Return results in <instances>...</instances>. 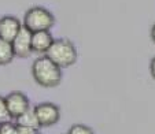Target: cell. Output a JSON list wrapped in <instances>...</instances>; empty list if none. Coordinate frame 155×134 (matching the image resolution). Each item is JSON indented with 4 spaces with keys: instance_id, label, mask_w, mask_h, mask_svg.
Returning a JSON list of instances; mask_svg holds the SVG:
<instances>
[{
    "instance_id": "5b68a950",
    "label": "cell",
    "mask_w": 155,
    "mask_h": 134,
    "mask_svg": "<svg viewBox=\"0 0 155 134\" xmlns=\"http://www.w3.org/2000/svg\"><path fill=\"white\" fill-rule=\"evenodd\" d=\"M4 100H6V104L11 118H18L21 114H24L25 111H28L30 108L29 99L22 92H11L10 94H7L4 97Z\"/></svg>"
},
{
    "instance_id": "5bb4252c",
    "label": "cell",
    "mask_w": 155,
    "mask_h": 134,
    "mask_svg": "<svg viewBox=\"0 0 155 134\" xmlns=\"http://www.w3.org/2000/svg\"><path fill=\"white\" fill-rule=\"evenodd\" d=\"M17 134H38V131H37V129L25 127V126L17 125Z\"/></svg>"
},
{
    "instance_id": "4fadbf2b",
    "label": "cell",
    "mask_w": 155,
    "mask_h": 134,
    "mask_svg": "<svg viewBox=\"0 0 155 134\" xmlns=\"http://www.w3.org/2000/svg\"><path fill=\"white\" fill-rule=\"evenodd\" d=\"M0 134H17V125L8 120L0 125Z\"/></svg>"
},
{
    "instance_id": "30bf717a",
    "label": "cell",
    "mask_w": 155,
    "mask_h": 134,
    "mask_svg": "<svg viewBox=\"0 0 155 134\" xmlns=\"http://www.w3.org/2000/svg\"><path fill=\"white\" fill-rule=\"evenodd\" d=\"M14 58L15 55L14 51H12L11 43L0 38V66H6V64L11 63Z\"/></svg>"
},
{
    "instance_id": "8fae6325",
    "label": "cell",
    "mask_w": 155,
    "mask_h": 134,
    "mask_svg": "<svg viewBox=\"0 0 155 134\" xmlns=\"http://www.w3.org/2000/svg\"><path fill=\"white\" fill-rule=\"evenodd\" d=\"M11 115H10L8 112V108H7V104H6V100H4V97L0 96V125L4 122H8V120H11Z\"/></svg>"
},
{
    "instance_id": "8992f818",
    "label": "cell",
    "mask_w": 155,
    "mask_h": 134,
    "mask_svg": "<svg viewBox=\"0 0 155 134\" xmlns=\"http://www.w3.org/2000/svg\"><path fill=\"white\" fill-rule=\"evenodd\" d=\"M14 55L18 58H28L32 53V32L22 26L15 38L11 41Z\"/></svg>"
},
{
    "instance_id": "7a4b0ae2",
    "label": "cell",
    "mask_w": 155,
    "mask_h": 134,
    "mask_svg": "<svg viewBox=\"0 0 155 134\" xmlns=\"http://www.w3.org/2000/svg\"><path fill=\"white\" fill-rule=\"evenodd\" d=\"M45 56L50 58L61 69H66L76 63L77 49L71 41L59 38V40H54L50 49L45 52Z\"/></svg>"
},
{
    "instance_id": "2e32d148",
    "label": "cell",
    "mask_w": 155,
    "mask_h": 134,
    "mask_svg": "<svg viewBox=\"0 0 155 134\" xmlns=\"http://www.w3.org/2000/svg\"><path fill=\"white\" fill-rule=\"evenodd\" d=\"M151 40L154 41V44H155V24H154V26L151 27Z\"/></svg>"
},
{
    "instance_id": "9c48e42d",
    "label": "cell",
    "mask_w": 155,
    "mask_h": 134,
    "mask_svg": "<svg viewBox=\"0 0 155 134\" xmlns=\"http://www.w3.org/2000/svg\"><path fill=\"white\" fill-rule=\"evenodd\" d=\"M17 119V125L18 126H25V127H32V129H40V123H38V119L35 114V110H28L25 111L24 114H21Z\"/></svg>"
},
{
    "instance_id": "52a82bcc",
    "label": "cell",
    "mask_w": 155,
    "mask_h": 134,
    "mask_svg": "<svg viewBox=\"0 0 155 134\" xmlns=\"http://www.w3.org/2000/svg\"><path fill=\"white\" fill-rule=\"evenodd\" d=\"M21 29H22V24L18 18L12 15H6L0 18V38L2 40L11 43Z\"/></svg>"
},
{
    "instance_id": "9a60e30c",
    "label": "cell",
    "mask_w": 155,
    "mask_h": 134,
    "mask_svg": "<svg viewBox=\"0 0 155 134\" xmlns=\"http://www.w3.org/2000/svg\"><path fill=\"white\" fill-rule=\"evenodd\" d=\"M150 73H151L152 78L155 79V56H154V58H152L151 63H150Z\"/></svg>"
},
{
    "instance_id": "ba28073f",
    "label": "cell",
    "mask_w": 155,
    "mask_h": 134,
    "mask_svg": "<svg viewBox=\"0 0 155 134\" xmlns=\"http://www.w3.org/2000/svg\"><path fill=\"white\" fill-rule=\"evenodd\" d=\"M52 43H54V37L51 36L50 30L32 33V52L45 53L50 49Z\"/></svg>"
},
{
    "instance_id": "3957f363",
    "label": "cell",
    "mask_w": 155,
    "mask_h": 134,
    "mask_svg": "<svg viewBox=\"0 0 155 134\" xmlns=\"http://www.w3.org/2000/svg\"><path fill=\"white\" fill-rule=\"evenodd\" d=\"M55 25V17L44 7H32L26 11L24 18V27L29 32H45Z\"/></svg>"
},
{
    "instance_id": "7c38bea8",
    "label": "cell",
    "mask_w": 155,
    "mask_h": 134,
    "mask_svg": "<svg viewBox=\"0 0 155 134\" xmlns=\"http://www.w3.org/2000/svg\"><path fill=\"white\" fill-rule=\"evenodd\" d=\"M68 134H94V130L85 125H74L69 129Z\"/></svg>"
},
{
    "instance_id": "6da1fadb",
    "label": "cell",
    "mask_w": 155,
    "mask_h": 134,
    "mask_svg": "<svg viewBox=\"0 0 155 134\" xmlns=\"http://www.w3.org/2000/svg\"><path fill=\"white\" fill-rule=\"evenodd\" d=\"M32 75L43 88H55L62 82V69L50 58L40 56L32 64Z\"/></svg>"
},
{
    "instance_id": "277c9868",
    "label": "cell",
    "mask_w": 155,
    "mask_h": 134,
    "mask_svg": "<svg viewBox=\"0 0 155 134\" xmlns=\"http://www.w3.org/2000/svg\"><path fill=\"white\" fill-rule=\"evenodd\" d=\"M35 114L38 119L40 127H48L59 122L61 119V110L54 103H40L35 108Z\"/></svg>"
}]
</instances>
